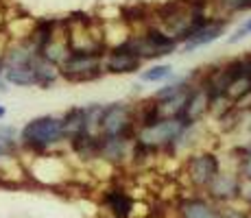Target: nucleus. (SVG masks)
Instances as JSON below:
<instances>
[{"label": "nucleus", "mask_w": 251, "mask_h": 218, "mask_svg": "<svg viewBox=\"0 0 251 218\" xmlns=\"http://www.w3.org/2000/svg\"><path fill=\"white\" fill-rule=\"evenodd\" d=\"M66 140L64 124H61V116H37L31 118L24 127L18 131V142L20 146L28 148L33 153H44L48 148L57 146L59 142Z\"/></svg>", "instance_id": "1"}, {"label": "nucleus", "mask_w": 251, "mask_h": 218, "mask_svg": "<svg viewBox=\"0 0 251 218\" xmlns=\"http://www.w3.org/2000/svg\"><path fill=\"white\" fill-rule=\"evenodd\" d=\"M57 68H59V76H64L70 83L94 81L103 74V52L70 50Z\"/></svg>", "instance_id": "2"}, {"label": "nucleus", "mask_w": 251, "mask_h": 218, "mask_svg": "<svg viewBox=\"0 0 251 218\" xmlns=\"http://www.w3.org/2000/svg\"><path fill=\"white\" fill-rule=\"evenodd\" d=\"M129 44L133 46V50L140 55V59H157V57H164V55H171L179 48V42L175 40L173 35H168L166 31L162 28H147L144 35H138V37H131Z\"/></svg>", "instance_id": "3"}, {"label": "nucleus", "mask_w": 251, "mask_h": 218, "mask_svg": "<svg viewBox=\"0 0 251 218\" xmlns=\"http://www.w3.org/2000/svg\"><path fill=\"white\" fill-rule=\"evenodd\" d=\"M136 122V114L129 105L114 103L109 107H103L99 120V135H109V138H129Z\"/></svg>", "instance_id": "4"}, {"label": "nucleus", "mask_w": 251, "mask_h": 218, "mask_svg": "<svg viewBox=\"0 0 251 218\" xmlns=\"http://www.w3.org/2000/svg\"><path fill=\"white\" fill-rule=\"evenodd\" d=\"M188 127L181 122L179 118H162L155 124H149V127L140 129V144L142 146H164V144H171L175 140H179L183 135V131Z\"/></svg>", "instance_id": "5"}, {"label": "nucleus", "mask_w": 251, "mask_h": 218, "mask_svg": "<svg viewBox=\"0 0 251 218\" xmlns=\"http://www.w3.org/2000/svg\"><path fill=\"white\" fill-rule=\"evenodd\" d=\"M140 68H142V59L133 50L129 40L112 48L103 59V70L112 72V74H131V72H138Z\"/></svg>", "instance_id": "6"}, {"label": "nucleus", "mask_w": 251, "mask_h": 218, "mask_svg": "<svg viewBox=\"0 0 251 218\" xmlns=\"http://www.w3.org/2000/svg\"><path fill=\"white\" fill-rule=\"evenodd\" d=\"M227 26H229L227 18H225V20H205L195 33H192V35H188L179 46L186 52H192V50H197V48H201V46H210V44L216 42L221 35H225Z\"/></svg>", "instance_id": "7"}, {"label": "nucleus", "mask_w": 251, "mask_h": 218, "mask_svg": "<svg viewBox=\"0 0 251 218\" xmlns=\"http://www.w3.org/2000/svg\"><path fill=\"white\" fill-rule=\"evenodd\" d=\"M188 172L197 186H210L212 179L219 174V159L210 153H201L188 162Z\"/></svg>", "instance_id": "8"}, {"label": "nucleus", "mask_w": 251, "mask_h": 218, "mask_svg": "<svg viewBox=\"0 0 251 218\" xmlns=\"http://www.w3.org/2000/svg\"><path fill=\"white\" fill-rule=\"evenodd\" d=\"M40 55V52H37ZM24 61V64H11L4 66V81L7 85H16V87H37V74H35V59Z\"/></svg>", "instance_id": "9"}, {"label": "nucleus", "mask_w": 251, "mask_h": 218, "mask_svg": "<svg viewBox=\"0 0 251 218\" xmlns=\"http://www.w3.org/2000/svg\"><path fill=\"white\" fill-rule=\"evenodd\" d=\"M181 214L183 218H221V214L210 207L207 203L199 201V198H190V201L181 203Z\"/></svg>", "instance_id": "10"}, {"label": "nucleus", "mask_w": 251, "mask_h": 218, "mask_svg": "<svg viewBox=\"0 0 251 218\" xmlns=\"http://www.w3.org/2000/svg\"><path fill=\"white\" fill-rule=\"evenodd\" d=\"M210 188H212V192H214V196H221V198L238 194V181H236V177H231V174L219 172L214 179H212Z\"/></svg>", "instance_id": "11"}, {"label": "nucleus", "mask_w": 251, "mask_h": 218, "mask_svg": "<svg viewBox=\"0 0 251 218\" xmlns=\"http://www.w3.org/2000/svg\"><path fill=\"white\" fill-rule=\"evenodd\" d=\"M173 74V66L171 64H155L147 70H142L140 79L147 81V83H157V81H166Z\"/></svg>", "instance_id": "12"}, {"label": "nucleus", "mask_w": 251, "mask_h": 218, "mask_svg": "<svg viewBox=\"0 0 251 218\" xmlns=\"http://www.w3.org/2000/svg\"><path fill=\"white\" fill-rule=\"evenodd\" d=\"M107 201H109V205H112V212L118 218H125L131 212V198L125 196L123 192H112V194L107 196Z\"/></svg>", "instance_id": "13"}, {"label": "nucleus", "mask_w": 251, "mask_h": 218, "mask_svg": "<svg viewBox=\"0 0 251 218\" xmlns=\"http://www.w3.org/2000/svg\"><path fill=\"white\" fill-rule=\"evenodd\" d=\"M247 35H251V18H247V20L240 22V26L234 28V33H231V37L227 40V44H236L240 40H245Z\"/></svg>", "instance_id": "14"}, {"label": "nucleus", "mask_w": 251, "mask_h": 218, "mask_svg": "<svg viewBox=\"0 0 251 218\" xmlns=\"http://www.w3.org/2000/svg\"><path fill=\"white\" fill-rule=\"evenodd\" d=\"M9 87H7V81H4V61H2V55H0V94H4Z\"/></svg>", "instance_id": "15"}, {"label": "nucleus", "mask_w": 251, "mask_h": 218, "mask_svg": "<svg viewBox=\"0 0 251 218\" xmlns=\"http://www.w3.org/2000/svg\"><path fill=\"white\" fill-rule=\"evenodd\" d=\"M7 155H9V148L4 146L2 142H0V159H2V157H7Z\"/></svg>", "instance_id": "16"}, {"label": "nucleus", "mask_w": 251, "mask_h": 218, "mask_svg": "<svg viewBox=\"0 0 251 218\" xmlns=\"http://www.w3.org/2000/svg\"><path fill=\"white\" fill-rule=\"evenodd\" d=\"M4 116H7V107H4V105H0V120H4Z\"/></svg>", "instance_id": "17"}]
</instances>
